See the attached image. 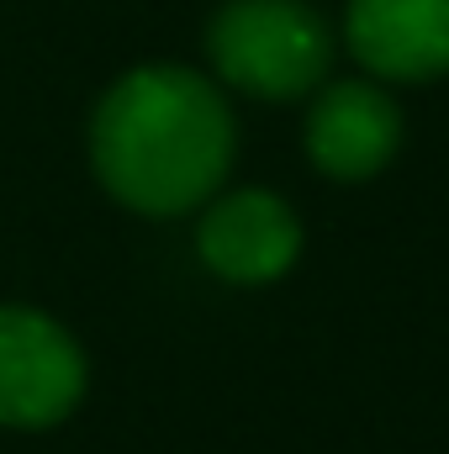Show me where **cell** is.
Returning <instances> with one entry per match:
<instances>
[{"mask_svg":"<svg viewBox=\"0 0 449 454\" xmlns=\"http://www.w3.org/2000/svg\"><path fill=\"white\" fill-rule=\"evenodd\" d=\"M207 53L227 85L264 101H291L328 74L334 32L307 0H227L212 16Z\"/></svg>","mask_w":449,"mask_h":454,"instance_id":"7a4b0ae2","label":"cell"},{"mask_svg":"<svg viewBox=\"0 0 449 454\" xmlns=\"http://www.w3.org/2000/svg\"><path fill=\"white\" fill-rule=\"evenodd\" d=\"M343 37L381 80L449 74V0H349Z\"/></svg>","mask_w":449,"mask_h":454,"instance_id":"277c9868","label":"cell"},{"mask_svg":"<svg viewBox=\"0 0 449 454\" xmlns=\"http://www.w3.org/2000/svg\"><path fill=\"white\" fill-rule=\"evenodd\" d=\"M91 159L116 201L148 217H175L201 207L227 175L232 116L201 74L148 64L101 96Z\"/></svg>","mask_w":449,"mask_h":454,"instance_id":"6da1fadb","label":"cell"},{"mask_svg":"<svg viewBox=\"0 0 449 454\" xmlns=\"http://www.w3.org/2000/svg\"><path fill=\"white\" fill-rule=\"evenodd\" d=\"M201 259L212 275H223L232 286H264L280 280L296 264L302 248V227L291 217V207L270 191H238L217 201L201 217Z\"/></svg>","mask_w":449,"mask_h":454,"instance_id":"5b68a950","label":"cell"},{"mask_svg":"<svg viewBox=\"0 0 449 454\" xmlns=\"http://www.w3.org/2000/svg\"><path fill=\"white\" fill-rule=\"evenodd\" d=\"M85 396V359L75 339L27 307H0V423L53 428Z\"/></svg>","mask_w":449,"mask_h":454,"instance_id":"3957f363","label":"cell"},{"mask_svg":"<svg viewBox=\"0 0 449 454\" xmlns=\"http://www.w3.org/2000/svg\"><path fill=\"white\" fill-rule=\"evenodd\" d=\"M402 137V116L386 90L365 80H343L318 96L307 116V153L334 180H370Z\"/></svg>","mask_w":449,"mask_h":454,"instance_id":"8992f818","label":"cell"}]
</instances>
